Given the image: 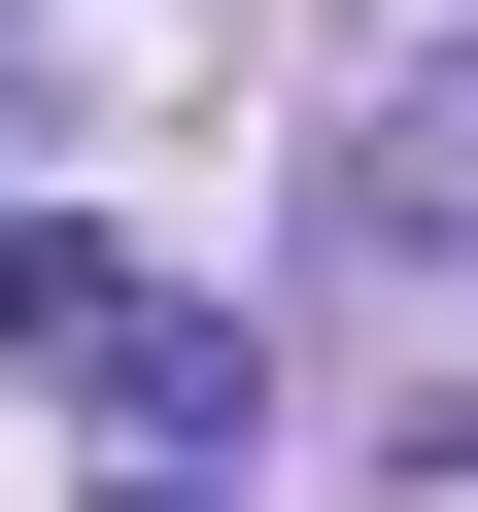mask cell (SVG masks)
<instances>
[{
  "instance_id": "cell-1",
  "label": "cell",
  "mask_w": 478,
  "mask_h": 512,
  "mask_svg": "<svg viewBox=\"0 0 478 512\" xmlns=\"http://www.w3.org/2000/svg\"><path fill=\"white\" fill-rule=\"evenodd\" d=\"M137 512H205V478H137Z\"/></svg>"
}]
</instances>
